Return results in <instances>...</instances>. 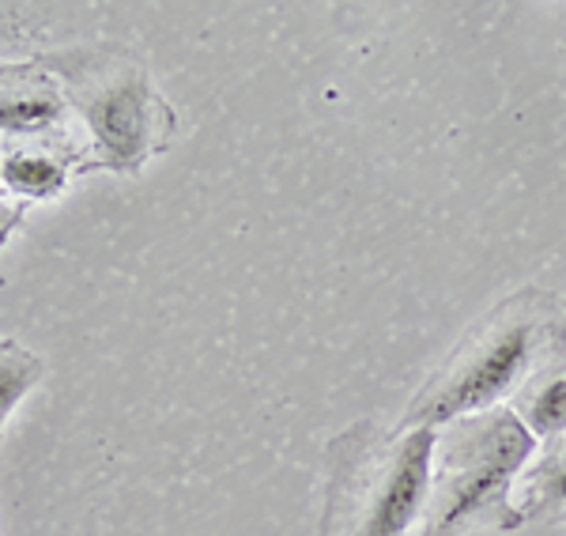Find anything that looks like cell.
I'll list each match as a JSON object with an SVG mask.
<instances>
[{
    "mask_svg": "<svg viewBox=\"0 0 566 536\" xmlns=\"http://www.w3.org/2000/svg\"><path fill=\"white\" fill-rule=\"evenodd\" d=\"M566 336V303L552 291H517L472 325L453 356L408 401L400 431L442 427L514 401L533 367Z\"/></svg>",
    "mask_w": 566,
    "mask_h": 536,
    "instance_id": "6da1fadb",
    "label": "cell"
},
{
    "mask_svg": "<svg viewBox=\"0 0 566 536\" xmlns=\"http://www.w3.org/2000/svg\"><path fill=\"white\" fill-rule=\"evenodd\" d=\"M34 61L57 80L69 106L84 117L95 170L136 175L144 162L170 148L178 114L155 87L148 61L129 45H61L39 50Z\"/></svg>",
    "mask_w": 566,
    "mask_h": 536,
    "instance_id": "7a4b0ae2",
    "label": "cell"
},
{
    "mask_svg": "<svg viewBox=\"0 0 566 536\" xmlns=\"http://www.w3.org/2000/svg\"><path fill=\"white\" fill-rule=\"evenodd\" d=\"M431 465L434 427H352L328 446L322 536H412L427 517Z\"/></svg>",
    "mask_w": 566,
    "mask_h": 536,
    "instance_id": "3957f363",
    "label": "cell"
},
{
    "mask_svg": "<svg viewBox=\"0 0 566 536\" xmlns=\"http://www.w3.org/2000/svg\"><path fill=\"white\" fill-rule=\"evenodd\" d=\"M536 446L506 404L438 427L423 536H464L480 525L514 533V487Z\"/></svg>",
    "mask_w": 566,
    "mask_h": 536,
    "instance_id": "277c9868",
    "label": "cell"
},
{
    "mask_svg": "<svg viewBox=\"0 0 566 536\" xmlns=\"http://www.w3.org/2000/svg\"><path fill=\"white\" fill-rule=\"evenodd\" d=\"M87 170H95V156L69 129L27 136L0 148V193L23 208L57 201L69 181Z\"/></svg>",
    "mask_w": 566,
    "mask_h": 536,
    "instance_id": "5b68a950",
    "label": "cell"
},
{
    "mask_svg": "<svg viewBox=\"0 0 566 536\" xmlns=\"http://www.w3.org/2000/svg\"><path fill=\"white\" fill-rule=\"evenodd\" d=\"M69 98L39 61H0V148L12 140L65 133Z\"/></svg>",
    "mask_w": 566,
    "mask_h": 536,
    "instance_id": "8992f818",
    "label": "cell"
},
{
    "mask_svg": "<svg viewBox=\"0 0 566 536\" xmlns=\"http://www.w3.org/2000/svg\"><path fill=\"white\" fill-rule=\"evenodd\" d=\"M510 412L525 423L536 442L566 434V336L522 381V389L510 401Z\"/></svg>",
    "mask_w": 566,
    "mask_h": 536,
    "instance_id": "52a82bcc",
    "label": "cell"
},
{
    "mask_svg": "<svg viewBox=\"0 0 566 536\" xmlns=\"http://www.w3.org/2000/svg\"><path fill=\"white\" fill-rule=\"evenodd\" d=\"M566 506V434L536 446L514 487V529Z\"/></svg>",
    "mask_w": 566,
    "mask_h": 536,
    "instance_id": "ba28073f",
    "label": "cell"
},
{
    "mask_svg": "<svg viewBox=\"0 0 566 536\" xmlns=\"http://www.w3.org/2000/svg\"><path fill=\"white\" fill-rule=\"evenodd\" d=\"M42 375L45 362L31 348H23L20 340H0V431L12 420L23 397L42 381Z\"/></svg>",
    "mask_w": 566,
    "mask_h": 536,
    "instance_id": "9c48e42d",
    "label": "cell"
},
{
    "mask_svg": "<svg viewBox=\"0 0 566 536\" xmlns=\"http://www.w3.org/2000/svg\"><path fill=\"white\" fill-rule=\"evenodd\" d=\"M23 216H27V208H23V204H15L12 197L0 193V250L8 246V239H12L15 227L23 223Z\"/></svg>",
    "mask_w": 566,
    "mask_h": 536,
    "instance_id": "30bf717a",
    "label": "cell"
}]
</instances>
